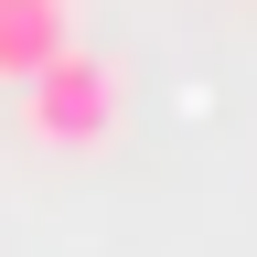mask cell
Wrapping results in <instances>:
<instances>
[{
	"instance_id": "6da1fadb",
	"label": "cell",
	"mask_w": 257,
	"mask_h": 257,
	"mask_svg": "<svg viewBox=\"0 0 257 257\" xmlns=\"http://www.w3.org/2000/svg\"><path fill=\"white\" fill-rule=\"evenodd\" d=\"M22 118H32L43 150H96V140L118 128V64L64 43L43 75H22Z\"/></svg>"
},
{
	"instance_id": "7a4b0ae2",
	"label": "cell",
	"mask_w": 257,
	"mask_h": 257,
	"mask_svg": "<svg viewBox=\"0 0 257 257\" xmlns=\"http://www.w3.org/2000/svg\"><path fill=\"white\" fill-rule=\"evenodd\" d=\"M64 54V0H0V86L43 75Z\"/></svg>"
}]
</instances>
